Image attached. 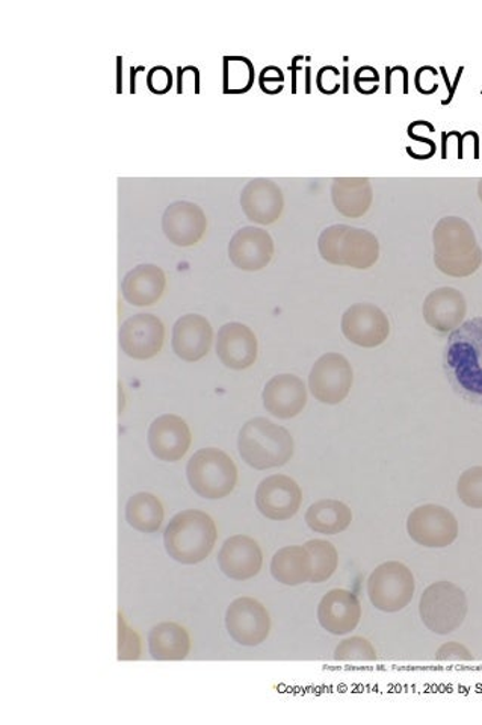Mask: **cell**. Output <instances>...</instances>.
Here are the masks:
<instances>
[{
    "instance_id": "8fae6325",
    "label": "cell",
    "mask_w": 482,
    "mask_h": 725,
    "mask_svg": "<svg viewBox=\"0 0 482 725\" xmlns=\"http://www.w3.org/2000/svg\"><path fill=\"white\" fill-rule=\"evenodd\" d=\"M226 629L239 646H261L271 630L269 610L258 599L237 598L226 612Z\"/></svg>"
},
{
    "instance_id": "44dd1931",
    "label": "cell",
    "mask_w": 482,
    "mask_h": 725,
    "mask_svg": "<svg viewBox=\"0 0 482 725\" xmlns=\"http://www.w3.org/2000/svg\"><path fill=\"white\" fill-rule=\"evenodd\" d=\"M218 358L232 370H245L256 362L258 339L249 326L227 323L217 336Z\"/></svg>"
},
{
    "instance_id": "9c48e42d",
    "label": "cell",
    "mask_w": 482,
    "mask_h": 725,
    "mask_svg": "<svg viewBox=\"0 0 482 725\" xmlns=\"http://www.w3.org/2000/svg\"><path fill=\"white\" fill-rule=\"evenodd\" d=\"M407 532L416 544L445 549L459 538V521L443 506L424 505L408 516Z\"/></svg>"
},
{
    "instance_id": "83f0119b",
    "label": "cell",
    "mask_w": 482,
    "mask_h": 725,
    "mask_svg": "<svg viewBox=\"0 0 482 725\" xmlns=\"http://www.w3.org/2000/svg\"><path fill=\"white\" fill-rule=\"evenodd\" d=\"M150 654L156 660H182L191 650L188 631L176 623H161L149 635Z\"/></svg>"
},
{
    "instance_id": "4316f807",
    "label": "cell",
    "mask_w": 482,
    "mask_h": 725,
    "mask_svg": "<svg viewBox=\"0 0 482 725\" xmlns=\"http://www.w3.org/2000/svg\"><path fill=\"white\" fill-rule=\"evenodd\" d=\"M311 571L314 565L306 547H285L278 550L271 561V574L275 581L286 586H298L310 582Z\"/></svg>"
},
{
    "instance_id": "2e32d148",
    "label": "cell",
    "mask_w": 482,
    "mask_h": 725,
    "mask_svg": "<svg viewBox=\"0 0 482 725\" xmlns=\"http://www.w3.org/2000/svg\"><path fill=\"white\" fill-rule=\"evenodd\" d=\"M242 210L249 220L258 225H273L285 208L281 186L265 177L250 181L241 193Z\"/></svg>"
},
{
    "instance_id": "30bf717a",
    "label": "cell",
    "mask_w": 482,
    "mask_h": 725,
    "mask_svg": "<svg viewBox=\"0 0 482 725\" xmlns=\"http://www.w3.org/2000/svg\"><path fill=\"white\" fill-rule=\"evenodd\" d=\"M352 380L351 364L340 354H326L316 360L309 376V388L316 400L326 404L343 402L350 394Z\"/></svg>"
},
{
    "instance_id": "ba28073f",
    "label": "cell",
    "mask_w": 482,
    "mask_h": 725,
    "mask_svg": "<svg viewBox=\"0 0 482 725\" xmlns=\"http://www.w3.org/2000/svg\"><path fill=\"white\" fill-rule=\"evenodd\" d=\"M416 582L412 570L403 562L388 561L376 566L368 581V594L376 609L395 614L410 605Z\"/></svg>"
},
{
    "instance_id": "f35d334b",
    "label": "cell",
    "mask_w": 482,
    "mask_h": 725,
    "mask_svg": "<svg viewBox=\"0 0 482 725\" xmlns=\"http://www.w3.org/2000/svg\"><path fill=\"white\" fill-rule=\"evenodd\" d=\"M478 196H480L482 202V180L480 181V184H478Z\"/></svg>"
},
{
    "instance_id": "74e56055",
    "label": "cell",
    "mask_w": 482,
    "mask_h": 725,
    "mask_svg": "<svg viewBox=\"0 0 482 725\" xmlns=\"http://www.w3.org/2000/svg\"><path fill=\"white\" fill-rule=\"evenodd\" d=\"M188 87H194L196 93H200V75L196 67H179V83H177V91L188 93Z\"/></svg>"
},
{
    "instance_id": "4fadbf2b",
    "label": "cell",
    "mask_w": 482,
    "mask_h": 725,
    "mask_svg": "<svg viewBox=\"0 0 482 725\" xmlns=\"http://www.w3.org/2000/svg\"><path fill=\"white\" fill-rule=\"evenodd\" d=\"M303 493L297 481L283 474L266 477L258 486L256 506L263 517L285 521L298 512Z\"/></svg>"
},
{
    "instance_id": "e575fe53",
    "label": "cell",
    "mask_w": 482,
    "mask_h": 725,
    "mask_svg": "<svg viewBox=\"0 0 482 725\" xmlns=\"http://www.w3.org/2000/svg\"><path fill=\"white\" fill-rule=\"evenodd\" d=\"M140 639L135 631L125 626L123 617H119V659L135 660L140 658Z\"/></svg>"
},
{
    "instance_id": "d590c367",
    "label": "cell",
    "mask_w": 482,
    "mask_h": 725,
    "mask_svg": "<svg viewBox=\"0 0 482 725\" xmlns=\"http://www.w3.org/2000/svg\"><path fill=\"white\" fill-rule=\"evenodd\" d=\"M436 659L440 662H469V660H473V656L463 643L448 642L437 650Z\"/></svg>"
},
{
    "instance_id": "1f68e13d",
    "label": "cell",
    "mask_w": 482,
    "mask_h": 725,
    "mask_svg": "<svg viewBox=\"0 0 482 725\" xmlns=\"http://www.w3.org/2000/svg\"><path fill=\"white\" fill-rule=\"evenodd\" d=\"M254 80V67L244 56H226L224 93L249 91Z\"/></svg>"
},
{
    "instance_id": "d6986e66",
    "label": "cell",
    "mask_w": 482,
    "mask_h": 725,
    "mask_svg": "<svg viewBox=\"0 0 482 725\" xmlns=\"http://www.w3.org/2000/svg\"><path fill=\"white\" fill-rule=\"evenodd\" d=\"M162 230L173 245L189 247L197 245L206 232V216L200 206L193 202H174L162 217Z\"/></svg>"
},
{
    "instance_id": "603a6c76",
    "label": "cell",
    "mask_w": 482,
    "mask_h": 725,
    "mask_svg": "<svg viewBox=\"0 0 482 725\" xmlns=\"http://www.w3.org/2000/svg\"><path fill=\"white\" fill-rule=\"evenodd\" d=\"M465 314H468V303L464 295L451 286L431 291L425 299V322L440 334H448L460 327Z\"/></svg>"
},
{
    "instance_id": "9a60e30c",
    "label": "cell",
    "mask_w": 482,
    "mask_h": 725,
    "mask_svg": "<svg viewBox=\"0 0 482 725\" xmlns=\"http://www.w3.org/2000/svg\"><path fill=\"white\" fill-rule=\"evenodd\" d=\"M218 565L227 577L244 582L258 576L262 570L263 554L261 547L247 534L229 538L218 553Z\"/></svg>"
},
{
    "instance_id": "8d00e7d4",
    "label": "cell",
    "mask_w": 482,
    "mask_h": 725,
    "mask_svg": "<svg viewBox=\"0 0 482 725\" xmlns=\"http://www.w3.org/2000/svg\"><path fill=\"white\" fill-rule=\"evenodd\" d=\"M173 85V75L167 67L160 66L153 67L147 75V87L156 95H165L169 91Z\"/></svg>"
},
{
    "instance_id": "e0dca14e",
    "label": "cell",
    "mask_w": 482,
    "mask_h": 725,
    "mask_svg": "<svg viewBox=\"0 0 482 725\" xmlns=\"http://www.w3.org/2000/svg\"><path fill=\"white\" fill-rule=\"evenodd\" d=\"M274 255L271 235L261 228H242L233 235L229 245L230 261L244 271H258L270 264Z\"/></svg>"
},
{
    "instance_id": "ac0fdd59",
    "label": "cell",
    "mask_w": 482,
    "mask_h": 725,
    "mask_svg": "<svg viewBox=\"0 0 482 725\" xmlns=\"http://www.w3.org/2000/svg\"><path fill=\"white\" fill-rule=\"evenodd\" d=\"M149 445L157 459L177 462L191 445V432L180 416L161 415L149 429Z\"/></svg>"
},
{
    "instance_id": "5b68a950",
    "label": "cell",
    "mask_w": 482,
    "mask_h": 725,
    "mask_svg": "<svg viewBox=\"0 0 482 725\" xmlns=\"http://www.w3.org/2000/svg\"><path fill=\"white\" fill-rule=\"evenodd\" d=\"M321 257L333 266L366 270L379 261L380 242L370 230L347 225L330 226L319 235Z\"/></svg>"
},
{
    "instance_id": "cb8c5ba5",
    "label": "cell",
    "mask_w": 482,
    "mask_h": 725,
    "mask_svg": "<svg viewBox=\"0 0 482 725\" xmlns=\"http://www.w3.org/2000/svg\"><path fill=\"white\" fill-rule=\"evenodd\" d=\"M213 331L210 323L198 314L184 315L173 327V350L180 359L196 362L209 354Z\"/></svg>"
},
{
    "instance_id": "277c9868",
    "label": "cell",
    "mask_w": 482,
    "mask_h": 725,
    "mask_svg": "<svg viewBox=\"0 0 482 725\" xmlns=\"http://www.w3.org/2000/svg\"><path fill=\"white\" fill-rule=\"evenodd\" d=\"M238 448L250 467L277 468L286 465L294 455V440L287 429L258 416L242 426Z\"/></svg>"
},
{
    "instance_id": "d6a6232c",
    "label": "cell",
    "mask_w": 482,
    "mask_h": 725,
    "mask_svg": "<svg viewBox=\"0 0 482 725\" xmlns=\"http://www.w3.org/2000/svg\"><path fill=\"white\" fill-rule=\"evenodd\" d=\"M379 659L374 646L362 636L346 639L335 650L338 662H374Z\"/></svg>"
},
{
    "instance_id": "3957f363",
    "label": "cell",
    "mask_w": 482,
    "mask_h": 725,
    "mask_svg": "<svg viewBox=\"0 0 482 725\" xmlns=\"http://www.w3.org/2000/svg\"><path fill=\"white\" fill-rule=\"evenodd\" d=\"M217 526L201 510H184L169 521L164 533L165 550L174 561L196 565L205 561L217 542Z\"/></svg>"
},
{
    "instance_id": "836d02e7",
    "label": "cell",
    "mask_w": 482,
    "mask_h": 725,
    "mask_svg": "<svg viewBox=\"0 0 482 725\" xmlns=\"http://www.w3.org/2000/svg\"><path fill=\"white\" fill-rule=\"evenodd\" d=\"M457 493L468 508L482 509V467L465 469L460 476Z\"/></svg>"
},
{
    "instance_id": "52a82bcc",
    "label": "cell",
    "mask_w": 482,
    "mask_h": 725,
    "mask_svg": "<svg viewBox=\"0 0 482 725\" xmlns=\"http://www.w3.org/2000/svg\"><path fill=\"white\" fill-rule=\"evenodd\" d=\"M468 597L460 586L448 581L432 583L419 603L420 619L429 631L449 635L459 630L468 617Z\"/></svg>"
},
{
    "instance_id": "d4e9b609",
    "label": "cell",
    "mask_w": 482,
    "mask_h": 725,
    "mask_svg": "<svg viewBox=\"0 0 482 725\" xmlns=\"http://www.w3.org/2000/svg\"><path fill=\"white\" fill-rule=\"evenodd\" d=\"M165 273L152 264L138 266L129 271L121 283L124 299L133 306H150L162 297L165 290Z\"/></svg>"
},
{
    "instance_id": "7c38bea8",
    "label": "cell",
    "mask_w": 482,
    "mask_h": 725,
    "mask_svg": "<svg viewBox=\"0 0 482 725\" xmlns=\"http://www.w3.org/2000/svg\"><path fill=\"white\" fill-rule=\"evenodd\" d=\"M340 326L348 342L364 348L382 346L391 334L387 315L372 303H355L348 307Z\"/></svg>"
},
{
    "instance_id": "7402d4cb",
    "label": "cell",
    "mask_w": 482,
    "mask_h": 725,
    "mask_svg": "<svg viewBox=\"0 0 482 725\" xmlns=\"http://www.w3.org/2000/svg\"><path fill=\"white\" fill-rule=\"evenodd\" d=\"M262 399L271 415L289 420L302 414L307 403V390L297 376L278 375L265 385Z\"/></svg>"
},
{
    "instance_id": "5bb4252c",
    "label": "cell",
    "mask_w": 482,
    "mask_h": 725,
    "mask_svg": "<svg viewBox=\"0 0 482 725\" xmlns=\"http://www.w3.org/2000/svg\"><path fill=\"white\" fill-rule=\"evenodd\" d=\"M165 329L152 314H136L125 320L120 329V346L133 359H150L160 354Z\"/></svg>"
},
{
    "instance_id": "8992f818",
    "label": "cell",
    "mask_w": 482,
    "mask_h": 725,
    "mask_svg": "<svg viewBox=\"0 0 482 725\" xmlns=\"http://www.w3.org/2000/svg\"><path fill=\"white\" fill-rule=\"evenodd\" d=\"M189 485L208 500L224 498L238 484V468L232 457L220 448L198 450L186 467Z\"/></svg>"
},
{
    "instance_id": "484cf974",
    "label": "cell",
    "mask_w": 482,
    "mask_h": 725,
    "mask_svg": "<svg viewBox=\"0 0 482 725\" xmlns=\"http://www.w3.org/2000/svg\"><path fill=\"white\" fill-rule=\"evenodd\" d=\"M336 209L348 218L363 217L372 205V186L366 177H338L331 185Z\"/></svg>"
},
{
    "instance_id": "4dcf8cb0",
    "label": "cell",
    "mask_w": 482,
    "mask_h": 725,
    "mask_svg": "<svg viewBox=\"0 0 482 725\" xmlns=\"http://www.w3.org/2000/svg\"><path fill=\"white\" fill-rule=\"evenodd\" d=\"M307 552L310 553L311 565V583L327 582L328 578L333 576L339 565V554L336 547L331 542L322 540H311L304 544Z\"/></svg>"
},
{
    "instance_id": "6da1fadb",
    "label": "cell",
    "mask_w": 482,
    "mask_h": 725,
    "mask_svg": "<svg viewBox=\"0 0 482 725\" xmlns=\"http://www.w3.org/2000/svg\"><path fill=\"white\" fill-rule=\"evenodd\" d=\"M443 368L456 394L482 407V317L468 320L451 332Z\"/></svg>"
},
{
    "instance_id": "7a4b0ae2",
    "label": "cell",
    "mask_w": 482,
    "mask_h": 725,
    "mask_svg": "<svg viewBox=\"0 0 482 725\" xmlns=\"http://www.w3.org/2000/svg\"><path fill=\"white\" fill-rule=\"evenodd\" d=\"M435 264L441 273L451 278H468L482 264V250L475 232L460 217H445L432 232Z\"/></svg>"
},
{
    "instance_id": "ffe728a7",
    "label": "cell",
    "mask_w": 482,
    "mask_h": 725,
    "mask_svg": "<svg viewBox=\"0 0 482 725\" xmlns=\"http://www.w3.org/2000/svg\"><path fill=\"white\" fill-rule=\"evenodd\" d=\"M362 618L359 598L350 591L333 589L324 595L318 606V621L331 635H347L355 630Z\"/></svg>"
},
{
    "instance_id": "f1b7e54d",
    "label": "cell",
    "mask_w": 482,
    "mask_h": 725,
    "mask_svg": "<svg viewBox=\"0 0 482 725\" xmlns=\"http://www.w3.org/2000/svg\"><path fill=\"white\" fill-rule=\"evenodd\" d=\"M351 521V509L338 500L316 501L306 512L307 526L316 533H342L350 528Z\"/></svg>"
},
{
    "instance_id": "f546056e",
    "label": "cell",
    "mask_w": 482,
    "mask_h": 725,
    "mask_svg": "<svg viewBox=\"0 0 482 725\" xmlns=\"http://www.w3.org/2000/svg\"><path fill=\"white\" fill-rule=\"evenodd\" d=\"M125 520L138 532L155 533L164 521V509L153 494H135L125 505Z\"/></svg>"
}]
</instances>
